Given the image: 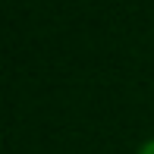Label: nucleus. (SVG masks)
<instances>
[{
  "label": "nucleus",
  "mask_w": 154,
  "mask_h": 154,
  "mask_svg": "<svg viewBox=\"0 0 154 154\" xmlns=\"http://www.w3.org/2000/svg\"><path fill=\"white\" fill-rule=\"evenodd\" d=\"M135 154H154V135H151V138H145V142L138 145V151H135Z\"/></svg>",
  "instance_id": "f257e3e1"
}]
</instances>
